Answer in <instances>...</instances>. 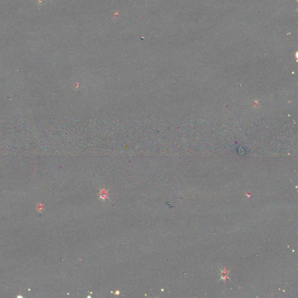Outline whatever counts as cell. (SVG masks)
Returning a JSON list of instances; mask_svg holds the SVG:
<instances>
[{
    "instance_id": "cell-1",
    "label": "cell",
    "mask_w": 298,
    "mask_h": 298,
    "mask_svg": "<svg viewBox=\"0 0 298 298\" xmlns=\"http://www.w3.org/2000/svg\"><path fill=\"white\" fill-rule=\"evenodd\" d=\"M105 190H104V191H103V192H101V196L102 197H104V198H105V197H107V193H106V194H105Z\"/></svg>"
}]
</instances>
